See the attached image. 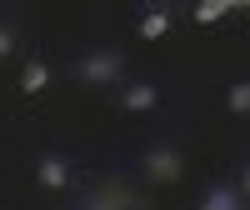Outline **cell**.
I'll use <instances>...</instances> for the list:
<instances>
[{
    "label": "cell",
    "mask_w": 250,
    "mask_h": 210,
    "mask_svg": "<svg viewBox=\"0 0 250 210\" xmlns=\"http://www.w3.org/2000/svg\"><path fill=\"white\" fill-rule=\"evenodd\" d=\"M120 70H125V55L120 50H90V55L75 60V75L90 80V85H110V80H120Z\"/></svg>",
    "instance_id": "cell-1"
},
{
    "label": "cell",
    "mask_w": 250,
    "mask_h": 210,
    "mask_svg": "<svg viewBox=\"0 0 250 210\" xmlns=\"http://www.w3.org/2000/svg\"><path fill=\"white\" fill-rule=\"evenodd\" d=\"M35 180L45 185V190H65L70 185V160L65 155H40L35 160Z\"/></svg>",
    "instance_id": "cell-2"
},
{
    "label": "cell",
    "mask_w": 250,
    "mask_h": 210,
    "mask_svg": "<svg viewBox=\"0 0 250 210\" xmlns=\"http://www.w3.org/2000/svg\"><path fill=\"white\" fill-rule=\"evenodd\" d=\"M155 105H160V90L150 85V80H135V85H125V90H120V110L145 115V110H155Z\"/></svg>",
    "instance_id": "cell-3"
},
{
    "label": "cell",
    "mask_w": 250,
    "mask_h": 210,
    "mask_svg": "<svg viewBox=\"0 0 250 210\" xmlns=\"http://www.w3.org/2000/svg\"><path fill=\"white\" fill-rule=\"evenodd\" d=\"M145 170H150L160 185H175V180H180V155L170 150V145H160V150L145 155Z\"/></svg>",
    "instance_id": "cell-4"
},
{
    "label": "cell",
    "mask_w": 250,
    "mask_h": 210,
    "mask_svg": "<svg viewBox=\"0 0 250 210\" xmlns=\"http://www.w3.org/2000/svg\"><path fill=\"white\" fill-rule=\"evenodd\" d=\"M135 35H140V40H160V35H170V10H165V5H160V10H145L140 25H135Z\"/></svg>",
    "instance_id": "cell-5"
},
{
    "label": "cell",
    "mask_w": 250,
    "mask_h": 210,
    "mask_svg": "<svg viewBox=\"0 0 250 210\" xmlns=\"http://www.w3.org/2000/svg\"><path fill=\"white\" fill-rule=\"evenodd\" d=\"M45 85H50V65H45V60H25V70H20V90L40 95Z\"/></svg>",
    "instance_id": "cell-6"
},
{
    "label": "cell",
    "mask_w": 250,
    "mask_h": 210,
    "mask_svg": "<svg viewBox=\"0 0 250 210\" xmlns=\"http://www.w3.org/2000/svg\"><path fill=\"white\" fill-rule=\"evenodd\" d=\"M195 210H240V195H235V185H215Z\"/></svg>",
    "instance_id": "cell-7"
},
{
    "label": "cell",
    "mask_w": 250,
    "mask_h": 210,
    "mask_svg": "<svg viewBox=\"0 0 250 210\" xmlns=\"http://www.w3.org/2000/svg\"><path fill=\"white\" fill-rule=\"evenodd\" d=\"M235 10V0H195V20L200 25H215V20H225Z\"/></svg>",
    "instance_id": "cell-8"
},
{
    "label": "cell",
    "mask_w": 250,
    "mask_h": 210,
    "mask_svg": "<svg viewBox=\"0 0 250 210\" xmlns=\"http://www.w3.org/2000/svg\"><path fill=\"white\" fill-rule=\"evenodd\" d=\"M225 105H230V115H250V80H235L225 90Z\"/></svg>",
    "instance_id": "cell-9"
},
{
    "label": "cell",
    "mask_w": 250,
    "mask_h": 210,
    "mask_svg": "<svg viewBox=\"0 0 250 210\" xmlns=\"http://www.w3.org/2000/svg\"><path fill=\"white\" fill-rule=\"evenodd\" d=\"M10 50H15V30H10V25H0V60H5Z\"/></svg>",
    "instance_id": "cell-10"
},
{
    "label": "cell",
    "mask_w": 250,
    "mask_h": 210,
    "mask_svg": "<svg viewBox=\"0 0 250 210\" xmlns=\"http://www.w3.org/2000/svg\"><path fill=\"white\" fill-rule=\"evenodd\" d=\"M240 190H245V195H250V165H245V175H240Z\"/></svg>",
    "instance_id": "cell-11"
},
{
    "label": "cell",
    "mask_w": 250,
    "mask_h": 210,
    "mask_svg": "<svg viewBox=\"0 0 250 210\" xmlns=\"http://www.w3.org/2000/svg\"><path fill=\"white\" fill-rule=\"evenodd\" d=\"M95 210H105V205H95Z\"/></svg>",
    "instance_id": "cell-12"
}]
</instances>
